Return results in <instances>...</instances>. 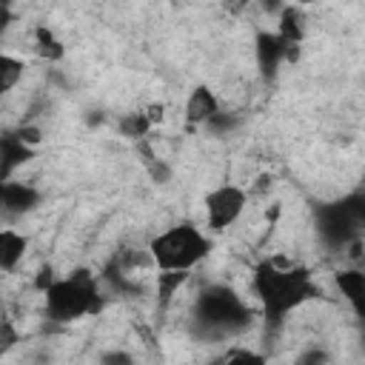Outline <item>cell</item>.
I'll return each instance as SVG.
<instances>
[{"mask_svg": "<svg viewBox=\"0 0 365 365\" xmlns=\"http://www.w3.org/2000/svg\"><path fill=\"white\" fill-rule=\"evenodd\" d=\"M248 285L259 305V319L268 331H279L294 311L319 297V285L308 265H291L274 257L254 265Z\"/></svg>", "mask_w": 365, "mask_h": 365, "instance_id": "6da1fadb", "label": "cell"}, {"mask_svg": "<svg viewBox=\"0 0 365 365\" xmlns=\"http://www.w3.org/2000/svg\"><path fill=\"white\" fill-rule=\"evenodd\" d=\"M40 294H43V314L54 325H68L94 317L106 305L100 279L88 268H74L71 274L51 277V282Z\"/></svg>", "mask_w": 365, "mask_h": 365, "instance_id": "7a4b0ae2", "label": "cell"}, {"mask_svg": "<svg viewBox=\"0 0 365 365\" xmlns=\"http://www.w3.org/2000/svg\"><path fill=\"white\" fill-rule=\"evenodd\" d=\"M191 319L202 336H237L254 322V308L225 282H208L191 305Z\"/></svg>", "mask_w": 365, "mask_h": 365, "instance_id": "3957f363", "label": "cell"}, {"mask_svg": "<svg viewBox=\"0 0 365 365\" xmlns=\"http://www.w3.org/2000/svg\"><path fill=\"white\" fill-rule=\"evenodd\" d=\"M214 251V237L194 222H174L148 240V262L157 271L191 274Z\"/></svg>", "mask_w": 365, "mask_h": 365, "instance_id": "277c9868", "label": "cell"}, {"mask_svg": "<svg viewBox=\"0 0 365 365\" xmlns=\"http://www.w3.org/2000/svg\"><path fill=\"white\" fill-rule=\"evenodd\" d=\"M362 225H365V194L362 191H351L345 197L319 202L314 211V228L319 242L328 251H339L362 237Z\"/></svg>", "mask_w": 365, "mask_h": 365, "instance_id": "5b68a950", "label": "cell"}, {"mask_svg": "<svg viewBox=\"0 0 365 365\" xmlns=\"http://www.w3.org/2000/svg\"><path fill=\"white\" fill-rule=\"evenodd\" d=\"M248 200H251V191L237 182H220L211 191H205V197H202L205 231L214 237V234H222L231 225H237L248 208Z\"/></svg>", "mask_w": 365, "mask_h": 365, "instance_id": "8992f818", "label": "cell"}, {"mask_svg": "<svg viewBox=\"0 0 365 365\" xmlns=\"http://www.w3.org/2000/svg\"><path fill=\"white\" fill-rule=\"evenodd\" d=\"M299 57V48H291L274 29H259L254 34V63H257V71L262 77V83H274L279 68L285 63H294Z\"/></svg>", "mask_w": 365, "mask_h": 365, "instance_id": "52a82bcc", "label": "cell"}, {"mask_svg": "<svg viewBox=\"0 0 365 365\" xmlns=\"http://www.w3.org/2000/svg\"><path fill=\"white\" fill-rule=\"evenodd\" d=\"M43 202V191L34 182H23L17 177L0 180V211L9 217H26L37 211Z\"/></svg>", "mask_w": 365, "mask_h": 365, "instance_id": "ba28073f", "label": "cell"}, {"mask_svg": "<svg viewBox=\"0 0 365 365\" xmlns=\"http://www.w3.org/2000/svg\"><path fill=\"white\" fill-rule=\"evenodd\" d=\"M220 111H222L220 97H217V91H214L211 86H205V83L194 86V88L188 91L185 103H182V120H185L191 128H205Z\"/></svg>", "mask_w": 365, "mask_h": 365, "instance_id": "9c48e42d", "label": "cell"}, {"mask_svg": "<svg viewBox=\"0 0 365 365\" xmlns=\"http://www.w3.org/2000/svg\"><path fill=\"white\" fill-rule=\"evenodd\" d=\"M40 151L26 145L17 125L14 128H3L0 131V180H11L26 163H31Z\"/></svg>", "mask_w": 365, "mask_h": 365, "instance_id": "30bf717a", "label": "cell"}, {"mask_svg": "<svg viewBox=\"0 0 365 365\" xmlns=\"http://www.w3.org/2000/svg\"><path fill=\"white\" fill-rule=\"evenodd\" d=\"M29 248H31V240L23 231H17L14 225H0V271L3 274H14L26 259Z\"/></svg>", "mask_w": 365, "mask_h": 365, "instance_id": "8fae6325", "label": "cell"}, {"mask_svg": "<svg viewBox=\"0 0 365 365\" xmlns=\"http://www.w3.org/2000/svg\"><path fill=\"white\" fill-rule=\"evenodd\" d=\"M291 48H299L305 34H308V14L299 6H282L277 14V29H274Z\"/></svg>", "mask_w": 365, "mask_h": 365, "instance_id": "7c38bea8", "label": "cell"}, {"mask_svg": "<svg viewBox=\"0 0 365 365\" xmlns=\"http://www.w3.org/2000/svg\"><path fill=\"white\" fill-rule=\"evenodd\" d=\"M334 282L342 294V299L359 314L362 311V299H365V271L359 265H345L334 274Z\"/></svg>", "mask_w": 365, "mask_h": 365, "instance_id": "4fadbf2b", "label": "cell"}, {"mask_svg": "<svg viewBox=\"0 0 365 365\" xmlns=\"http://www.w3.org/2000/svg\"><path fill=\"white\" fill-rule=\"evenodd\" d=\"M31 46H34V54H37L40 60H46V63H57V60L66 57L63 40H60L48 26H37V29L31 31Z\"/></svg>", "mask_w": 365, "mask_h": 365, "instance_id": "5bb4252c", "label": "cell"}, {"mask_svg": "<svg viewBox=\"0 0 365 365\" xmlns=\"http://www.w3.org/2000/svg\"><path fill=\"white\" fill-rule=\"evenodd\" d=\"M26 74V63L17 57V54H9V51H0V97L14 91L20 86Z\"/></svg>", "mask_w": 365, "mask_h": 365, "instance_id": "9a60e30c", "label": "cell"}, {"mask_svg": "<svg viewBox=\"0 0 365 365\" xmlns=\"http://www.w3.org/2000/svg\"><path fill=\"white\" fill-rule=\"evenodd\" d=\"M151 123H148V117H145V111L143 108H137V111H128V114H120V120H117V131L125 137V140H137V143H143L148 134H151Z\"/></svg>", "mask_w": 365, "mask_h": 365, "instance_id": "2e32d148", "label": "cell"}, {"mask_svg": "<svg viewBox=\"0 0 365 365\" xmlns=\"http://www.w3.org/2000/svg\"><path fill=\"white\" fill-rule=\"evenodd\" d=\"M214 365H268V354L257 348H231Z\"/></svg>", "mask_w": 365, "mask_h": 365, "instance_id": "e0dca14e", "label": "cell"}, {"mask_svg": "<svg viewBox=\"0 0 365 365\" xmlns=\"http://www.w3.org/2000/svg\"><path fill=\"white\" fill-rule=\"evenodd\" d=\"M185 279H188V274H180V271H157V297H160V302L163 305L171 302L174 294H177V288Z\"/></svg>", "mask_w": 365, "mask_h": 365, "instance_id": "ac0fdd59", "label": "cell"}, {"mask_svg": "<svg viewBox=\"0 0 365 365\" xmlns=\"http://www.w3.org/2000/svg\"><path fill=\"white\" fill-rule=\"evenodd\" d=\"M294 365H334V356L325 345H305L297 351Z\"/></svg>", "mask_w": 365, "mask_h": 365, "instance_id": "d6986e66", "label": "cell"}, {"mask_svg": "<svg viewBox=\"0 0 365 365\" xmlns=\"http://www.w3.org/2000/svg\"><path fill=\"white\" fill-rule=\"evenodd\" d=\"M97 365H137L134 354L125 351V348H106L100 356H97Z\"/></svg>", "mask_w": 365, "mask_h": 365, "instance_id": "ffe728a7", "label": "cell"}, {"mask_svg": "<svg viewBox=\"0 0 365 365\" xmlns=\"http://www.w3.org/2000/svg\"><path fill=\"white\" fill-rule=\"evenodd\" d=\"M237 125H240V117H237V114H231V111H220L205 128L214 131V134H222V131H234Z\"/></svg>", "mask_w": 365, "mask_h": 365, "instance_id": "44dd1931", "label": "cell"}, {"mask_svg": "<svg viewBox=\"0 0 365 365\" xmlns=\"http://www.w3.org/2000/svg\"><path fill=\"white\" fill-rule=\"evenodd\" d=\"M11 26H14V9L9 3H0V40L9 34Z\"/></svg>", "mask_w": 365, "mask_h": 365, "instance_id": "7402d4cb", "label": "cell"}, {"mask_svg": "<svg viewBox=\"0 0 365 365\" xmlns=\"http://www.w3.org/2000/svg\"><path fill=\"white\" fill-rule=\"evenodd\" d=\"M143 111H145V117H148L151 125H160V123L165 120V106H163V103H151V106H145Z\"/></svg>", "mask_w": 365, "mask_h": 365, "instance_id": "603a6c76", "label": "cell"}]
</instances>
